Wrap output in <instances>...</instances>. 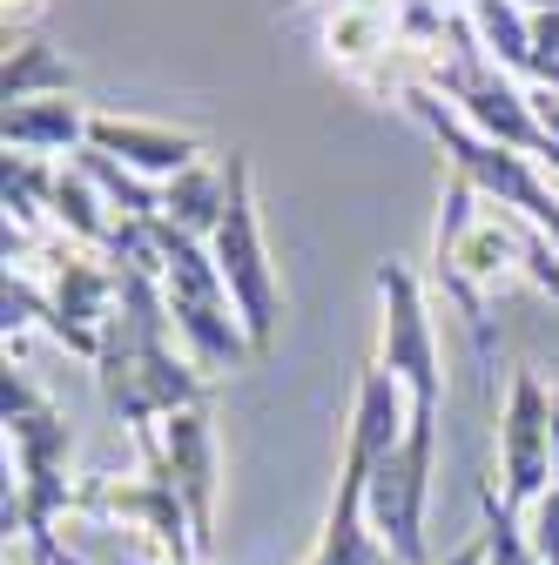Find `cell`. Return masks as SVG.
<instances>
[{"label":"cell","mask_w":559,"mask_h":565,"mask_svg":"<svg viewBox=\"0 0 559 565\" xmlns=\"http://www.w3.org/2000/svg\"><path fill=\"white\" fill-rule=\"evenodd\" d=\"M513 276H526L532 290L559 297V249L519 216V209H493L465 175L445 169L439 189V230H432V282L445 303L472 323L478 364L499 371V337H493V290H506Z\"/></svg>","instance_id":"6da1fadb"},{"label":"cell","mask_w":559,"mask_h":565,"mask_svg":"<svg viewBox=\"0 0 559 565\" xmlns=\"http://www.w3.org/2000/svg\"><path fill=\"white\" fill-rule=\"evenodd\" d=\"M156 243H162V297H169V323H176V343L189 350V364L202 377H217V371H243L256 364V343L236 317V297H230V282L217 269V256H209V243L169 230L156 216Z\"/></svg>","instance_id":"7a4b0ae2"},{"label":"cell","mask_w":559,"mask_h":565,"mask_svg":"<svg viewBox=\"0 0 559 565\" xmlns=\"http://www.w3.org/2000/svg\"><path fill=\"white\" fill-rule=\"evenodd\" d=\"M371 290H378V364L404 384L411 424H439V411H445V350H439L425 276L398 256H384L371 269Z\"/></svg>","instance_id":"3957f363"},{"label":"cell","mask_w":559,"mask_h":565,"mask_svg":"<svg viewBox=\"0 0 559 565\" xmlns=\"http://www.w3.org/2000/svg\"><path fill=\"white\" fill-rule=\"evenodd\" d=\"M230 169V209L217 236H209V256H217L230 297H236V317L256 343V358L276 343V323H284V290H276V263H270V243H263V209H256V182H250V156L230 149L223 156Z\"/></svg>","instance_id":"277c9868"},{"label":"cell","mask_w":559,"mask_h":565,"mask_svg":"<svg viewBox=\"0 0 559 565\" xmlns=\"http://www.w3.org/2000/svg\"><path fill=\"white\" fill-rule=\"evenodd\" d=\"M432 465H439V424H411V438L371 465L365 478V512L391 565H432L425 545V505H432Z\"/></svg>","instance_id":"5b68a950"},{"label":"cell","mask_w":559,"mask_h":565,"mask_svg":"<svg viewBox=\"0 0 559 565\" xmlns=\"http://www.w3.org/2000/svg\"><path fill=\"white\" fill-rule=\"evenodd\" d=\"M135 458H143V471L176 484V499H182V512L196 525V558H209V545H217V491H223L217 417H209V404H189V411L162 417L156 431L135 445Z\"/></svg>","instance_id":"8992f818"},{"label":"cell","mask_w":559,"mask_h":565,"mask_svg":"<svg viewBox=\"0 0 559 565\" xmlns=\"http://www.w3.org/2000/svg\"><path fill=\"white\" fill-rule=\"evenodd\" d=\"M75 519H95V525H122L135 532L149 552H169V558H196V525L176 499V484L156 478V471H102V478H82L75 491Z\"/></svg>","instance_id":"52a82bcc"},{"label":"cell","mask_w":559,"mask_h":565,"mask_svg":"<svg viewBox=\"0 0 559 565\" xmlns=\"http://www.w3.org/2000/svg\"><path fill=\"white\" fill-rule=\"evenodd\" d=\"M493 451H499V499L513 512H532V499L559 484V458H552V391L532 371L506 377V404L493 424Z\"/></svg>","instance_id":"ba28073f"},{"label":"cell","mask_w":559,"mask_h":565,"mask_svg":"<svg viewBox=\"0 0 559 565\" xmlns=\"http://www.w3.org/2000/svg\"><path fill=\"white\" fill-rule=\"evenodd\" d=\"M88 149L108 156V162H122V169H135V175L156 182V189L202 162V141H196L189 128L135 121V115H95V121H88Z\"/></svg>","instance_id":"9c48e42d"},{"label":"cell","mask_w":559,"mask_h":565,"mask_svg":"<svg viewBox=\"0 0 559 565\" xmlns=\"http://www.w3.org/2000/svg\"><path fill=\"white\" fill-rule=\"evenodd\" d=\"M371 465L378 458H365L358 445H344V471H337V491H330L324 532L310 545V565H391V552L378 545L371 512H365V478H371Z\"/></svg>","instance_id":"30bf717a"},{"label":"cell","mask_w":559,"mask_h":565,"mask_svg":"<svg viewBox=\"0 0 559 565\" xmlns=\"http://www.w3.org/2000/svg\"><path fill=\"white\" fill-rule=\"evenodd\" d=\"M88 108L75 95H48V102H8L0 115V141H8V156H82L88 149Z\"/></svg>","instance_id":"8fae6325"},{"label":"cell","mask_w":559,"mask_h":565,"mask_svg":"<svg viewBox=\"0 0 559 565\" xmlns=\"http://www.w3.org/2000/svg\"><path fill=\"white\" fill-rule=\"evenodd\" d=\"M324 47L330 61H344L351 75H365L371 61L404 47V21H398V0H337L330 21H324Z\"/></svg>","instance_id":"7c38bea8"},{"label":"cell","mask_w":559,"mask_h":565,"mask_svg":"<svg viewBox=\"0 0 559 565\" xmlns=\"http://www.w3.org/2000/svg\"><path fill=\"white\" fill-rule=\"evenodd\" d=\"M223 209H230V169H223V156H202L196 169H182L176 182H162V223L182 230V236H196V243L217 236Z\"/></svg>","instance_id":"4fadbf2b"},{"label":"cell","mask_w":559,"mask_h":565,"mask_svg":"<svg viewBox=\"0 0 559 565\" xmlns=\"http://www.w3.org/2000/svg\"><path fill=\"white\" fill-rule=\"evenodd\" d=\"M0 95L8 102H48V95H75V61L48 41H8V67H0Z\"/></svg>","instance_id":"5bb4252c"},{"label":"cell","mask_w":559,"mask_h":565,"mask_svg":"<svg viewBox=\"0 0 559 565\" xmlns=\"http://www.w3.org/2000/svg\"><path fill=\"white\" fill-rule=\"evenodd\" d=\"M472 8V34H478V47L493 54L506 75L519 82H532V14L519 8V0H465Z\"/></svg>","instance_id":"9a60e30c"},{"label":"cell","mask_w":559,"mask_h":565,"mask_svg":"<svg viewBox=\"0 0 559 565\" xmlns=\"http://www.w3.org/2000/svg\"><path fill=\"white\" fill-rule=\"evenodd\" d=\"M478 505H485V532H478V545H485V565H539V552H532V539H526V519L499 499L493 484L478 491Z\"/></svg>","instance_id":"2e32d148"},{"label":"cell","mask_w":559,"mask_h":565,"mask_svg":"<svg viewBox=\"0 0 559 565\" xmlns=\"http://www.w3.org/2000/svg\"><path fill=\"white\" fill-rule=\"evenodd\" d=\"M519 519H526V539H532L539 565H559V484L546 499H532V512H519Z\"/></svg>","instance_id":"e0dca14e"},{"label":"cell","mask_w":559,"mask_h":565,"mask_svg":"<svg viewBox=\"0 0 559 565\" xmlns=\"http://www.w3.org/2000/svg\"><path fill=\"white\" fill-rule=\"evenodd\" d=\"M28 558H34V565H88L82 552H67L54 532H48V539H28Z\"/></svg>","instance_id":"ac0fdd59"},{"label":"cell","mask_w":559,"mask_h":565,"mask_svg":"<svg viewBox=\"0 0 559 565\" xmlns=\"http://www.w3.org/2000/svg\"><path fill=\"white\" fill-rule=\"evenodd\" d=\"M41 8H48V0H8V41H14V34L28 41V28L41 21Z\"/></svg>","instance_id":"d6986e66"},{"label":"cell","mask_w":559,"mask_h":565,"mask_svg":"<svg viewBox=\"0 0 559 565\" xmlns=\"http://www.w3.org/2000/svg\"><path fill=\"white\" fill-rule=\"evenodd\" d=\"M108 565H209V558H169V552H122Z\"/></svg>","instance_id":"ffe728a7"},{"label":"cell","mask_w":559,"mask_h":565,"mask_svg":"<svg viewBox=\"0 0 559 565\" xmlns=\"http://www.w3.org/2000/svg\"><path fill=\"white\" fill-rule=\"evenodd\" d=\"M526 14H559V0H519Z\"/></svg>","instance_id":"44dd1931"},{"label":"cell","mask_w":559,"mask_h":565,"mask_svg":"<svg viewBox=\"0 0 559 565\" xmlns=\"http://www.w3.org/2000/svg\"><path fill=\"white\" fill-rule=\"evenodd\" d=\"M552 458H559V391H552Z\"/></svg>","instance_id":"7402d4cb"}]
</instances>
